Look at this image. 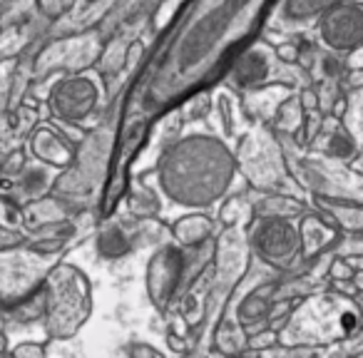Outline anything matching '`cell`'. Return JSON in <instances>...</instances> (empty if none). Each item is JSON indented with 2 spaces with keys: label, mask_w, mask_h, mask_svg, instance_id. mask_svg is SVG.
Returning <instances> with one entry per match:
<instances>
[{
  "label": "cell",
  "mask_w": 363,
  "mask_h": 358,
  "mask_svg": "<svg viewBox=\"0 0 363 358\" xmlns=\"http://www.w3.org/2000/svg\"><path fill=\"white\" fill-rule=\"evenodd\" d=\"M13 358H45V353H43V348L38 343H23V346L16 348Z\"/></svg>",
  "instance_id": "2"
},
{
  "label": "cell",
  "mask_w": 363,
  "mask_h": 358,
  "mask_svg": "<svg viewBox=\"0 0 363 358\" xmlns=\"http://www.w3.org/2000/svg\"><path fill=\"white\" fill-rule=\"evenodd\" d=\"M130 353H132V358H162L160 353L155 351V348H150V346H132L130 348Z\"/></svg>",
  "instance_id": "3"
},
{
  "label": "cell",
  "mask_w": 363,
  "mask_h": 358,
  "mask_svg": "<svg viewBox=\"0 0 363 358\" xmlns=\"http://www.w3.org/2000/svg\"><path fill=\"white\" fill-rule=\"evenodd\" d=\"M3 346H6V338H3V336H0V348H3Z\"/></svg>",
  "instance_id": "4"
},
{
  "label": "cell",
  "mask_w": 363,
  "mask_h": 358,
  "mask_svg": "<svg viewBox=\"0 0 363 358\" xmlns=\"http://www.w3.org/2000/svg\"><path fill=\"white\" fill-rule=\"evenodd\" d=\"M125 249H127L125 239L117 232L107 234V244H102V254H107V257H120V254H125Z\"/></svg>",
  "instance_id": "1"
}]
</instances>
